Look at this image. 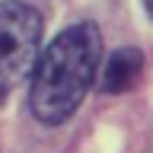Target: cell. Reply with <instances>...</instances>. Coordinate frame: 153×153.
<instances>
[{
    "instance_id": "1",
    "label": "cell",
    "mask_w": 153,
    "mask_h": 153,
    "mask_svg": "<svg viewBox=\"0 0 153 153\" xmlns=\"http://www.w3.org/2000/svg\"><path fill=\"white\" fill-rule=\"evenodd\" d=\"M102 57V38L93 22H76L45 48L32 74L29 105L45 124H64L93 86Z\"/></svg>"
},
{
    "instance_id": "2",
    "label": "cell",
    "mask_w": 153,
    "mask_h": 153,
    "mask_svg": "<svg viewBox=\"0 0 153 153\" xmlns=\"http://www.w3.org/2000/svg\"><path fill=\"white\" fill-rule=\"evenodd\" d=\"M42 45V13L22 0L0 3V102L35 70Z\"/></svg>"
},
{
    "instance_id": "3",
    "label": "cell",
    "mask_w": 153,
    "mask_h": 153,
    "mask_svg": "<svg viewBox=\"0 0 153 153\" xmlns=\"http://www.w3.org/2000/svg\"><path fill=\"white\" fill-rule=\"evenodd\" d=\"M143 74V54L137 48H118L102 70V89L105 93H128Z\"/></svg>"
},
{
    "instance_id": "4",
    "label": "cell",
    "mask_w": 153,
    "mask_h": 153,
    "mask_svg": "<svg viewBox=\"0 0 153 153\" xmlns=\"http://www.w3.org/2000/svg\"><path fill=\"white\" fill-rule=\"evenodd\" d=\"M143 7H147V13L153 16V0H143Z\"/></svg>"
}]
</instances>
